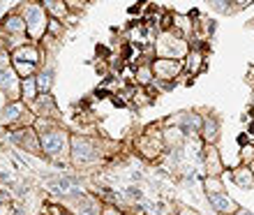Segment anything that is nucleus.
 <instances>
[{
  "instance_id": "1",
  "label": "nucleus",
  "mask_w": 254,
  "mask_h": 215,
  "mask_svg": "<svg viewBox=\"0 0 254 215\" xmlns=\"http://www.w3.org/2000/svg\"><path fill=\"white\" fill-rule=\"evenodd\" d=\"M16 9H19L21 16L26 19L28 37L40 44L42 37L47 35L49 21H51V16H49V12H47V7L42 5V2H30V0H23Z\"/></svg>"
},
{
  "instance_id": "2",
  "label": "nucleus",
  "mask_w": 254,
  "mask_h": 215,
  "mask_svg": "<svg viewBox=\"0 0 254 215\" xmlns=\"http://www.w3.org/2000/svg\"><path fill=\"white\" fill-rule=\"evenodd\" d=\"M190 49H192V42L181 37V35L174 33V30H162L153 44L155 58H176V61H185V56L190 54Z\"/></svg>"
},
{
  "instance_id": "3",
  "label": "nucleus",
  "mask_w": 254,
  "mask_h": 215,
  "mask_svg": "<svg viewBox=\"0 0 254 215\" xmlns=\"http://www.w3.org/2000/svg\"><path fill=\"white\" fill-rule=\"evenodd\" d=\"M40 143H42V153L49 155L51 160H63L65 155H69L72 148V137L67 135V130H63L61 125L40 132Z\"/></svg>"
},
{
  "instance_id": "4",
  "label": "nucleus",
  "mask_w": 254,
  "mask_h": 215,
  "mask_svg": "<svg viewBox=\"0 0 254 215\" xmlns=\"http://www.w3.org/2000/svg\"><path fill=\"white\" fill-rule=\"evenodd\" d=\"M100 146L97 142L88 139V137H72V148H69V157L74 164H88L100 157Z\"/></svg>"
},
{
  "instance_id": "5",
  "label": "nucleus",
  "mask_w": 254,
  "mask_h": 215,
  "mask_svg": "<svg viewBox=\"0 0 254 215\" xmlns=\"http://www.w3.org/2000/svg\"><path fill=\"white\" fill-rule=\"evenodd\" d=\"M153 72L155 79L160 81H178L185 74V61L176 58H153Z\"/></svg>"
},
{
  "instance_id": "6",
  "label": "nucleus",
  "mask_w": 254,
  "mask_h": 215,
  "mask_svg": "<svg viewBox=\"0 0 254 215\" xmlns=\"http://www.w3.org/2000/svg\"><path fill=\"white\" fill-rule=\"evenodd\" d=\"M136 148H139L141 155H146L148 160H155L160 157L162 150H164V135L162 132H155V128H148V132L136 142Z\"/></svg>"
},
{
  "instance_id": "7",
  "label": "nucleus",
  "mask_w": 254,
  "mask_h": 215,
  "mask_svg": "<svg viewBox=\"0 0 254 215\" xmlns=\"http://www.w3.org/2000/svg\"><path fill=\"white\" fill-rule=\"evenodd\" d=\"M167 123H169V125L181 128L188 137H192V135H199V132H201V125H203V114H199V111H181V114H176V116H171V118H167Z\"/></svg>"
},
{
  "instance_id": "8",
  "label": "nucleus",
  "mask_w": 254,
  "mask_h": 215,
  "mask_svg": "<svg viewBox=\"0 0 254 215\" xmlns=\"http://www.w3.org/2000/svg\"><path fill=\"white\" fill-rule=\"evenodd\" d=\"M12 142L16 143L23 150H30V153H42V143H40V132L35 130V125H28V128H14L12 130Z\"/></svg>"
},
{
  "instance_id": "9",
  "label": "nucleus",
  "mask_w": 254,
  "mask_h": 215,
  "mask_svg": "<svg viewBox=\"0 0 254 215\" xmlns=\"http://www.w3.org/2000/svg\"><path fill=\"white\" fill-rule=\"evenodd\" d=\"M206 42H192L190 54L185 56V74L188 76H196L206 68Z\"/></svg>"
},
{
  "instance_id": "10",
  "label": "nucleus",
  "mask_w": 254,
  "mask_h": 215,
  "mask_svg": "<svg viewBox=\"0 0 254 215\" xmlns=\"http://www.w3.org/2000/svg\"><path fill=\"white\" fill-rule=\"evenodd\" d=\"M28 114V104L23 100H9L0 111V125L7 128H19L21 118Z\"/></svg>"
},
{
  "instance_id": "11",
  "label": "nucleus",
  "mask_w": 254,
  "mask_h": 215,
  "mask_svg": "<svg viewBox=\"0 0 254 215\" xmlns=\"http://www.w3.org/2000/svg\"><path fill=\"white\" fill-rule=\"evenodd\" d=\"M30 107V111H33L37 118H58V104H56L54 95L51 93H40L37 95V100L33 102V104H28Z\"/></svg>"
},
{
  "instance_id": "12",
  "label": "nucleus",
  "mask_w": 254,
  "mask_h": 215,
  "mask_svg": "<svg viewBox=\"0 0 254 215\" xmlns=\"http://www.w3.org/2000/svg\"><path fill=\"white\" fill-rule=\"evenodd\" d=\"M0 90L9 100H21V76L14 68H7L0 72Z\"/></svg>"
},
{
  "instance_id": "13",
  "label": "nucleus",
  "mask_w": 254,
  "mask_h": 215,
  "mask_svg": "<svg viewBox=\"0 0 254 215\" xmlns=\"http://www.w3.org/2000/svg\"><path fill=\"white\" fill-rule=\"evenodd\" d=\"M0 30H2L5 35H28L26 19L21 16V12L16 9V7L0 19Z\"/></svg>"
},
{
  "instance_id": "14",
  "label": "nucleus",
  "mask_w": 254,
  "mask_h": 215,
  "mask_svg": "<svg viewBox=\"0 0 254 215\" xmlns=\"http://www.w3.org/2000/svg\"><path fill=\"white\" fill-rule=\"evenodd\" d=\"M208 202H210V206H213L215 213H220V215H236L238 211H241V206H238V204H236L227 192L208 195Z\"/></svg>"
},
{
  "instance_id": "15",
  "label": "nucleus",
  "mask_w": 254,
  "mask_h": 215,
  "mask_svg": "<svg viewBox=\"0 0 254 215\" xmlns=\"http://www.w3.org/2000/svg\"><path fill=\"white\" fill-rule=\"evenodd\" d=\"M12 61H28V63L42 65V63H44V51H42V47L37 42H28V44H23L21 49L12 51Z\"/></svg>"
},
{
  "instance_id": "16",
  "label": "nucleus",
  "mask_w": 254,
  "mask_h": 215,
  "mask_svg": "<svg viewBox=\"0 0 254 215\" xmlns=\"http://www.w3.org/2000/svg\"><path fill=\"white\" fill-rule=\"evenodd\" d=\"M201 142L203 143H215L220 139V121H217V116L210 111V114H203V125H201Z\"/></svg>"
},
{
  "instance_id": "17",
  "label": "nucleus",
  "mask_w": 254,
  "mask_h": 215,
  "mask_svg": "<svg viewBox=\"0 0 254 215\" xmlns=\"http://www.w3.org/2000/svg\"><path fill=\"white\" fill-rule=\"evenodd\" d=\"M203 160H206L208 176H220L222 171H224V162H222V155H220V150H217V146H215V143H206Z\"/></svg>"
},
{
  "instance_id": "18",
  "label": "nucleus",
  "mask_w": 254,
  "mask_h": 215,
  "mask_svg": "<svg viewBox=\"0 0 254 215\" xmlns=\"http://www.w3.org/2000/svg\"><path fill=\"white\" fill-rule=\"evenodd\" d=\"M231 181L243 190H252L254 188V169L250 164H241L231 171Z\"/></svg>"
},
{
  "instance_id": "19",
  "label": "nucleus",
  "mask_w": 254,
  "mask_h": 215,
  "mask_svg": "<svg viewBox=\"0 0 254 215\" xmlns=\"http://www.w3.org/2000/svg\"><path fill=\"white\" fill-rule=\"evenodd\" d=\"M171 30L178 33L181 37H185V40L192 42V37H194V19H192V14L185 16V14H176L174 12V28H171Z\"/></svg>"
},
{
  "instance_id": "20",
  "label": "nucleus",
  "mask_w": 254,
  "mask_h": 215,
  "mask_svg": "<svg viewBox=\"0 0 254 215\" xmlns=\"http://www.w3.org/2000/svg\"><path fill=\"white\" fill-rule=\"evenodd\" d=\"M54 76H56L54 63H42L40 72L35 74V79H37V86H40V93H51V86H54Z\"/></svg>"
},
{
  "instance_id": "21",
  "label": "nucleus",
  "mask_w": 254,
  "mask_h": 215,
  "mask_svg": "<svg viewBox=\"0 0 254 215\" xmlns=\"http://www.w3.org/2000/svg\"><path fill=\"white\" fill-rule=\"evenodd\" d=\"M42 5L47 7V12H49V16H51V19L65 21L67 14L72 12V9H69V5H67V0H42Z\"/></svg>"
},
{
  "instance_id": "22",
  "label": "nucleus",
  "mask_w": 254,
  "mask_h": 215,
  "mask_svg": "<svg viewBox=\"0 0 254 215\" xmlns=\"http://www.w3.org/2000/svg\"><path fill=\"white\" fill-rule=\"evenodd\" d=\"M37 95H40V86H37V79H35V76L21 79V100L26 102V104H33V102L37 100Z\"/></svg>"
},
{
  "instance_id": "23",
  "label": "nucleus",
  "mask_w": 254,
  "mask_h": 215,
  "mask_svg": "<svg viewBox=\"0 0 254 215\" xmlns=\"http://www.w3.org/2000/svg\"><path fill=\"white\" fill-rule=\"evenodd\" d=\"M12 68L16 70V74H19L21 79H26V76H35V74L40 72L42 65H37V63H28V61H12Z\"/></svg>"
},
{
  "instance_id": "24",
  "label": "nucleus",
  "mask_w": 254,
  "mask_h": 215,
  "mask_svg": "<svg viewBox=\"0 0 254 215\" xmlns=\"http://www.w3.org/2000/svg\"><path fill=\"white\" fill-rule=\"evenodd\" d=\"M28 42H33L28 35H7V37H5V49L12 54V51L21 49L23 44H28Z\"/></svg>"
},
{
  "instance_id": "25",
  "label": "nucleus",
  "mask_w": 254,
  "mask_h": 215,
  "mask_svg": "<svg viewBox=\"0 0 254 215\" xmlns=\"http://www.w3.org/2000/svg\"><path fill=\"white\" fill-rule=\"evenodd\" d=\"M206 2H208V5H210V9H215V12H220V14L236 12L234 0H206Z\"/></svg>"
},
{
  "instance_id": "26",
  "label": "nucleus",
  "mask_w": 254,
  "mask_h": 215,
  "mask_svg": "<svg viewBox=\"0 0 254 215\" xmlns=\"http://www.w3.org/2000/svg\"><path fill=\"white\" fill-rule=\"evenodd\" d=\"M203 185H206V195H217V192H224V185H222L220 176H206Z\"/></svg>"
},
{
  "instance_id": "27",
  "label": "nucleus",
  "mask_w": 254,
  "mask_h": 215,
  "mask_svg": "<svg viewBox=\"0 0 254 215\" xmlns=\"http://www.w3.org/2000/svg\"><path fill=\"white\" fill-rule=\"evenodd\" d=\"M67 26L63 23L61 19H51L49 21V28H47V33L49 35H54V37H58V40H63V35H65Z\"/></svg>"
},
{
  "instance_id": "28",
  "label": "nucleus",
  "mask_w": 254,
  "mask_h": 215,
  "mask_svg": "<svg viewBox=\"0 0 254 215\" xmlns=\"http://www.w3.org/2000/svg\"><path fill=\"white\" fill-rule=\"evenodd\" d=\"M241 157H243V162H245V164H252V162H254V146H252V143L243 146Z\"/></svg>"
},
{
  "instance_id": "29",
  "label": "nucleus",
  "mask_w": 254,
  "mask_h": 215,
  "mask_svg": "<svg viewBox=\"0 0 254 215\" xmlns=\"http://www.w3.org/2000/svg\"><path fill=\"white\" fill-rule=\"evenodd\" d=\"M44 215H65V211L54 204V206H47V209H44Z\"/></svg>"
},
{
  "instance_id": "30",
  "label": "nucleus",
  "mask_w": 254,
  "mask_h": 215,
  "mask_svg": "<svg viewBox=\"0 0 254 215\" xmlns=\"http://www.w3.org/2000/svg\"><path fill=\"white\" fill-rule=\"evenodd\" d=\"M245 81H248V86L254 90V65L248 70V76H245Z\"/></svg>"
},
{
  "instance_id": "31",
  "label": "nucleus",
  "mask_w": 254,
  "mask_h": 215,
  "mask_svg": "<svg viewBox=\"0 0 254 215\" xmlns=\"http://www.w3.org/2000/svg\"><path fill=\"white\" fill-rule=\"evenodd\" d=\"M254 0H234V7L236 9H243V7H248V5H252Z\"/></svg>"
},
{
  "instance_id": "32",
  "label": "nucleus",
  "mask_w": 254,
  "mask_h": 215,
  "mask_svg": "<svg viewBox=\"0 0 254 215\" xmlns=\"http://www.w3.org/2000/svg\"><path fill=\"white\" fill-rule=\"evenodd\" d=\"M104 215H123L121 211H116L114 206H107V209H104Z\"/></svg>"
},
{
  "instance_id": "33",
  "label": "nucleus",
  "mask_w": 254,
  "mask_h": 215,
  "mask_svg": "<svg viewBox=\"0 0 254 215\" xmlns=\"http://www.w3.org/2000/svg\"><path fill=\"white\" fill-rule=\"evenodd\" d=\"M181 215H199V213L192 211V209H181Z\"/></svg>"
},
{
  "instance_id": "34",
  "label": "nucleus",
  "mask_w": 254,
  "mask_h": 215,
  "mask_svg": "<svg viewBox=\"0 0 254 215\" xmlns=\"http://www.w3.org/2000/svg\"><path fill=\"white\" fill-rule=\"evenodd\" d=\"M248 135H250V137H254V121H250V123H248Z\"/></svg>"
},
{
  "instance_id": "35",
  "label": "nucleus",
  "mask_w": 254,
  "mask_h": 215,
  "mask_svg": "<svg viewBox=\"0 0 254 215\" xmlns=\"http://www.w3.org/2000/svg\"><path fill=\"white\" fill-rule=\"evenodd\" d=\"M236 215H254V213H250V211H245V209H241V211H238V213H236Z\"/></svg>"
},
{
  "instance_id": "36",
  "label": "nucleus",
  "mask_w": 254,
  "mask_h": 215,
  "mask_svg": "<svg viewBox=\"0 0 254 215\" xmlns=\"http://www.w3.org/2000/svg\"><path fill=\"white\" fill-rule=\"evenodd\" d=\"M252 111H254V95H252Z\"/></svg>"
},
{
  "instance_id": "37",
  "label": "nucleus",
  "mask_w": 254,
  "mask_h": 215,
  "mask_svg": "<svg viewBox=\"0 0 254 215\" xmlns=\"http://www.w3.org/2000/svg\"><path fill=\"white\" fill-rule=\"evenodd\" d=\"M30 2H42V0H30Z\"/></svg>"
}]
</instances>
